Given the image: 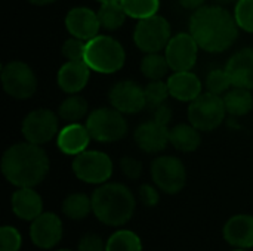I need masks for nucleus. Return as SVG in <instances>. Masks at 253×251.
Wrapping results in <instances>:
<instances>
[{
  "label": "nucleus",
  "instance_id": "43",
  "mask_svg": "<svg viewBox=\"0 0 253 251\" xmlns=\"http://www.w3.org/2000/svg\"><path fill=\"white\" fill-rule=\"evenodd\" d=\"M98 1H101V3H107V1H116V0H98Z\"/></svg>",
  "mask_w": 253,
  "mask_h": 251
},
{
  "label": "nucleus",
  "instance_id": "38",
  "mask_svg": "<svg viewBox=\"0 0 253 251\" xmlns=\"http://www.w3.org/2000/svg\"><path fill=\"white\" fill-rule=\"evenodd\" d=\"M139 198L142 201L144 206L147 207H154L159 204V200H160V195H159V191L151 186V185H142L139 188Z\"/></svg>",
  "mask_w": 253,
  "mask_h": 251
},
{
  "label": "nucleus",
  "instance_id": "44",
  "mask_svg": "<svg viewBox=\"0 0 253 251\" xmlns=\"http://www.w3.org/2000/svg\"><path fill=\"white\" fill-rule=\"evenodd\" d=\"M58 251H73V250H67V249H64V250H58Z\"/></svg>",
  "mask_w": 253,
  "mask_h": 251
},
{
  "label": "nucleus",
  "instance_id": "14",
  "mask_svg": "<svg viewBox=\"0 0 253 251\" xmlns=\"http://www.w3.org/2000/svg\"><path fill=\"white\" fill-rule=\"evenodd\" d=\"M62 222L55 213H42L31 222L30 238L42 250L53 249L62 240Z\"/></svg>",
  "mask_w": 253,
  "mask_h": 251
},
{
  "label": "nucleus",
  "instance_id": "35",
  "mask_svg": "<svg viewBox=\"0 0 253 251\" xmlns=\"http://www.w3.org/2000/svg\"><path fill=\"white\" fill-rule=\"evenodd\" d=\"M21 234L13 226H1L0 251H18L21 249Z\"/></svg>",
  "mask_w": 253,
  "mask_h": 251
},
{
  "label": "nucleus",
  "instance_id": "13",
  "mask_svg": "<svg viewBox=\"0 0 253 251\" xmlns=\"http://www.w3.org/2000/svg\"><path fill=\"white\" fill-rule=\"evenodd\" d=\"M108 99L113 108L122 114H136L147 108L145 92L135 81L116 83L108 93Z\"/></svg>",
  "mask_w": 253,
  "mask_h": 251
},
{
  "label": "nucleus",
  "instance_id": "2",
  "mask_svg": "<svg viewBox=\"0 0 253 251\" xmlns=\"http://www.w3.org/2000/svg\"><path fill=\"white\" fill-rule=\"evenodd\" d=\"M1 173L16 188H34L47 176L49 158L40 145L15 143L1 157Z\"/></svg>",
  "mask_w": 253,
  "mask_h": 251
},
{
  "label": "nucleus",
  "instance_id": "39",
  "mask_svg": "<svg viewBox=\"0 0 253 251\" xmlns=\"http://www.w3.org/2000/svg\"><path fill=\"white\" fill-rule=\"evenodd\" d=\"M153 112H154V121H157V123H160V124H163V126H168V124L170 123V120H172V115H173L170 107L166 105V104L160 105V107L156 108Z\"/></svg>",
  "mask_w": 253,
  "mask_h": 251
},
{
  "label": "nucleus",
  "instance_id": "15",
  "mask_svg": "<svg viewBox=\"0 0 253 251\" xmlns=\"http://www.w3.org/2000/svg\"><path fill=\"white\" fill-rule=\"evenodd\" d=\"M65 27L73 37L89 41L98 36L101 28L98 13L89 7H74L65 16Z\"/></svg>",
  "mask_w": 253,
  "mask_h": 251
},
{
  "label": "nucleus",
  "instance_id": "16",
  "mask_svg": "<svg viewBox=\"0 0 253 251\" xmlns=\"http://www.w3.org/2000/svg\"><path fill=\"white\" fill-rule=\"evenodd\" d=\"M135 142L139 149L148 154H157L166 149L169 142V129L154 120L142 123L135 130Z\"/></svg>",
  "mask_w": 253,
  "mask_h": 251
},
{
  "label": "nucleus",
  "instance_id": "20",
  "mask_svg": "<svg viewBox=\"0 0 253 251\" xmlns=\"http://www.w3.org/2000/svg\"><path fill=\"white\" fill-rule=\"evenodd\" d=\"M90 133L86 127V124L80 123H68L56 138V145L61 152L67 155H77L83 151H86L89 142H90Z\"/></svg>",
  "mask_w": 253,
  "mask_h": 251
},
{
  "label": "nucleus",
  "instance_id": "42",
  "mask_svg": "<svg viewBox=\"0 0 253 251\" xmlns=\"http://www.w3.org/2000/svg\"><path fill=\"white\" fill-rule=\"evenodd\" d=\"M218 3H221V4H230V3H233V1H239V0H216Z\"/></svg>",
  "mask_w": 253,
  "mask_h": 251
},
{
  "label": "nucleus",
  "instance_id": "11",
  "mask_svg": "<svg viewBox=\"0 0 253 251\" xmlns=\"http://www.w3.org/2000/svg\"><path fill=\"white\" fill-rule=\"evenodd\" d=\"M21 130L27 142L47 143L58 135V117L50 109H34L24 118Z\"/></svg>",
  "mask_w": 253,
  "mask_h": 251
},
{
  "label": "nucleus",
  "instance_id": "40",
  "mask_svg": "<svg viewBox=\"0 0 253 251\" xmlns=\"http://www.w3.org/2000/svg\"><path fill=\"white\" fill-rule=\"evenodd\" d=\"M206 0H179V4L187 10H197L205 6Z\"/></svg>",
  "mask_w": 253,
  "mask_h": 251
},
{
  "label": "nucleus",
  "instance_id": "36",
  "mask_svg": "<svg viewBox=\"0 0 253 251\" xmlns=\"http://www.w3.org/2000/svg\"><path fill=\"white\" fill-rule=\"evenodd\" d=\"M104 240L96 234H86L79 240L77 251H105Z\"/></svg>",
  "mask_w": 253,
  "mask_h": 251
},
{
  "label": "nucleus",
  "instance_id": "1",
  "mask_svg": "<svg viewBox=\"0 0 253 251\" xmlns=\"http://www.w3.org/2000/svg\"><path fill=\"white\" fill-rule=\"evenodd\" d=\"M190 33L203 50L219 53L234 44L239 37V25L224 7L203 6L193 13Z\"/></svg>",
  "mask_w": 253,
  "mask_h": 251
},
{
  "label": "nucleus",
  "instance_id": "24",
  "mask_svg": "<svg viewBox=\"0 0 253 251\" xmlns=\"http://www.w3.org/2000/svg\"><path fill=\"white\" fill-rule=\"evenodd\" d=\"M222 99H224L227 112L234 117H242L252 111L253 96L249 89L234 87V89L228 90Z\"/></svg>",
  "mask_w": 253,
  "mask_h": 251
},
{
  "label": "nucleus",
  "instance_id": "32",
  "mask_svg": "<svg viewBox=\"0 0 253 251\" xmlns=\"http://www.w3.org/2000/svg\"><path fill=\"white\" fill-rule=\"evenodd\" d=\"M231 86L233 83L227 70H213L208 74V78H206L208 92L221 96L222 93H227Z\"/></svg>",
  "mask_w": 253,
  "mask_h": 251
},
{
  "label": "nucleus",
  "instance_id": "34",
  "mask_svg": "<svg viewBox=\"0 0 253 251\" xmlns=\"http://www.w3.org/2000/svg\"><path fill=\"white\" fill-rule=\"evenodd\" d=\"M84 50L86 41L77 37H71L62 44V55L68 61H84Z\"/></svg>",
  "mask_w": 253,
  "mask_h": 251
},
{
  "label": "nucleus",
  "instance_id": "28",
  "mask_svg": "<svg viewBox=\"0 0 253 251\" xmlns=\"http://www.w3.org/2000/svg\"><path fill=\"white\" fill-rule=\"evenodd\" d=\"M105 251H142V243L135 232L122 229L107 240Z\"/></svg>",
  "mask_w": 253,
  "mask_h": 251
},
{
  "label": "nucleus",
  "instance_id": "9",
  "mask_svg": "<svg viewBox=\"0 0 253 251\" xmlns=\"http://www.w3.org/2000/svg\"><path fill=\"white\" fill-rule=\"evenodd\" d=\"M151 178L160 191L173 195L184 189L187 183V170L179 158L163 155L151 163Z\"/></svg>",
  "mask_w": 253,
  "mask_h": 251
},
{
  "label": "nucleus",
  "instance_id": "22",
  "mask_svg": "<svg viewBox=\"0 0 253 251\" xmlns=\"http://www.w3.org/2000/svg\"><path fill=\"white\" fill-rule=\"evenodd\" d=\"M168 87L170 96L182 102H193L202 95V81L190 71L173 72L168 78Z\"/></svg>",
  "mask_w": 253,
  "mask_h": 251
},
{
  "label": "nucleus",
  "instance_id": "31",
  "mask_svg": "<svg viewBox=\"0 0 253 251\" xmlns=\"http://www.w3.org/2000/svg\"><path fill=\"white\" fill-rule=\"evenodd\" d=\"M144 92H145L147 108H150L151 111H154L156 108L163 105L166 98L170 95L168 83H163L162 80H153L151 83H148L144 87Z\"/></svg>",
  "mask_w": 253,
  "mask_h": 251
},
{
  "label": "nucleus",
  "instance_id": "12",
  "mask_svg": "<svg viewBox=\"0 0 253 251\" xmlns=\"http://www.w3.org/2000/svg\"><path fill=\"white\" fill-rule=\"evenodd\" d=\"M199 44L191 33H179L170 38L166 46V59L173 72L190 71L197 61Z\"/></svg>",
  "mask_w": 253,
  "mask_h": 251
},
{
  "label": "nucleus",
  "instance_id": "19",
  "mask_svg": "<svg viewBox=\"0 0 253 251\" xmlns=\"http://www.w3.org/2000/svg\"><path fill=\"white\" fill-rule=\"evenodd\" d=\"M225 241L237 249H252L253 247V216L236 215L230 217L224 226Z\"/></svg>",
  "mask_w": 253,
  "mask_h": 251
},
{
  "label": "nucleus",
  "instance_id": "33",
  "mask_svg": "<svg viewBox=\"0 0 253 251\" xmlns=\"http://www.w3.org/2000/svg\"><path fill=\"white\" fill-rule=\"evenodd\" d=\"M234 18L239 28L253 33V0H239L234 9Z\"/></svg>",
  "mask_w": 253,
  "mask_h": 251
},
{
  "label": "nucleus",
  "instance_id": "10",
  "mask_svg": "<svg viewBox=\"0 0 253 251\" xmlns=\"http://www.w3.org/2000/svg\"><path fill=\"white\" fill-rule=\"evenodd\" d=\"M1 84L9 96L15 99H28L37 89V78L25 62L12 61L1 68Z\"/></svg>",
  "mask_w": 253,
  "mask_h": 251
},
{
  "label": "nucleus",
  "instance_id": "18",
  "mask_svg": "<svg viewBox=\"0 0 253 251\" xmlns=\"http://www.w3.org/2000/svg\"><path fill=\"white\" fill-rule=\"evenodd\" d=\"M225 70L234 87L253 90V47H245L234 53Z\"/></svg>",
  "mask_w": 253,
  "mask_h": 251
},
{
  "label": "nucleus",
  "instance_id": "45",
  "mask_svg": "<svg viewBox=\"0 0 253 251\" xmlns=\"http://www.w3.org/2000/svg\"><path fill=\"white\" fill-rule=\"evenodd\" d=\"M236 251H245V250H243V249H240V250H236Z\"/></svg>",
  "mask_w": 253,
  "mask_h": 251
},
{
  "label": "nucleus",
  "instance_id": "27",
  "mask_svg": "<svg viewBox=\"0 0 253 251\" xmlns=\"http://www.w3.org/2000/svg\"><path fill=\"white\" fill-rule=\"evenodd\" d=\"M87 112V102L79 95H71L64 99L58 108L59 118L65 123H79Z\"/></svg>",
  "mask_w": 253,
  "mask_h": 251
},
{
  "label": "nucleus",
  "instance_id": "30",
  "mask_svg": "<svg viewBox=\"0 0 253 251\" xmlns=\"http://www.w3.org/2000/svg\"><path fill=\"white\" fill-rule=\"evenodd\" d=\"M127 16L144 19L157 13L160 7V0H120Z\"/></svg>",
  "mask_w": 253,
  "mask_h": 251
},
{
  "label": "nucleus",
  "instance_id": "4",
  "mask_svg": "<svg viewBox=\"0 0 253 251\" xmlns=\"http://www.w3.org/2000/svg\"><path fill=\"white\" fill-rule=\"evenodd\" d=\"M126 61L123 46L113 37L96 36L86 41L84 62L99 74H113L119 71Z\"/></svg>",
  "mask_w": 253,
  "mask_h": 251
},
{
  "label": "nucleus",
  "instance_id": "7",
  "mask_svg": "<svg viewBox=\"0 0 253 251\" xmlns=\"http://www.w3.org/2000/svg\"><path fill=\"white\" fill-rule=\"evenodd\" d=\"M170 38L172 36L169 22L157 13L139 19L133 31L135 44L145 53H157L166 49Z\"/></svg>",
  "mask_w": 253,
  "mask_h": 251
},
{
  "label": "nucleus",
  "instance_id": "23",
  "mask_svg": "<svg viewBox=\"0 0 253 251\" xmlns=\"http://www.w3.org/2000/svg\"><path fill=\"white\" fill-rule=\"evenodd\" d=\"M169 142L181 152H193L202 143L200 130L190 124H178L169 130Z\"/></svg>",
  "mask_w": 253,
  "mask_h": 251
},
{
  "label": "nucleus",
  "instance_id": "29",
  "mask_svg": "<svg viewBox=\"0 0 253 251\" xmlns=\"http://www.w3.org/2000/svg\"><path fill=\"white\" fill-rule=\"evenodd\" d=\"M170 70L166 56L157 53H147V56L141 62V71L147 78L153 80H162L166 72Z\"/></svg>",
  "mask_w": 253,
  "mask_h": 251
},
{
  "label": "nucleus",
  "instance_id": "3",
  "mask_svg": "<svg viewBox=\"0 0 253 251\" xmlns=\"http://www.w3.org/2000/svg\"><path fill=\"white\" fill-rule=\"evenodd\" d=\"M92 213L107 226L126 225L136 209L130 189L122 183H102L92 194Z\"/></svg>",
  "mask_w": 253,
  "mask_h": 251
},
{
  "label": "nucleus",
  "instance_id": "25",
  "mask_svg": "<svg viewBox=\"0 0 253 251\" xmlns=\"http://www.w3.org/2000/svg\"><path fill=\"white\" fill-rule=\"evenodd\" d=\"M126 16H127V13L120 0L101 3V7L98 10V18H99L101 27L105 30H111V31L120 28L125 24Z\"/></svg>",
  "mask_w": 253,
  "mask_h": 251
},
{
  "label": "nucleus",
  "instance_id": "26",
  "mask_svg": "<svg viewBox=\"0 0 253 251\" xmlns=\"http://www.w3.org/2000/svg\"><path fill=\"white\" fill-rule=\"evenodd\" d=\"M61 210L65 217L71 220H82L92 212V198H89L86 194H71L62 201Z\"/></svg>",
  "mask_w": 253,
  "mask_h": 251
},
{
  "label": "nucleus",
  "instance_id": "41",
  "mask_svg": "<svg viewBox=\"0 0 253 251\" xmlns=\"http://www.w3.org/2000/svg\"><path fill=\"white\" fill-rule=\"evenodd\" d=\"M31 4H36V6H46V4H50L56 0H28Z\"/></svg>",
  "mask_w": 253,
  "mask_h": 251
},
{
  "label": "nucleus",
  "instance_id": "21",
  "mask_svg": "<svg viewBox=\"0 0 253 251\" xmlns=\"http://www.w3.org/2000/svg\"><path fill=\"white\" fill-rule=\"evenodd\" d=\"M12 212L22 220H34L43 213L42 197L33 188H18L10 200Z\"/></svg>",
  "mask_w": 253,
  "mask_h": 251
},
{
  "label": "nucleus",
  "instance_id": "8",
  "mask_svg": "<svg viewBox=\"0 0 253 251\" xmlns=\"http://www.w3.org/2000/svg\"><path fill=\"white\" fill-rule=\"evenodd\" d=\"M73 173L82 182L102 185L113 175V161L101 151H83L73 160Z\"/></svg>",
  "mask_w": 253,
  "mask_h": 251
},
{
  "label": "nucleus",
  "instance_id": "6",
  "mask_svg": "<svg viewBox=\"0 0 253 251\" xmlns=\"http://www.w3.org/2000/svg\"><path fill=\"white\" fill-rule=\"evenodd\" d=\"M225 104L219 95L202 93L188 108V120L200 132H209L219 127L225 118Z\"/></svg>",
  "mask_w": 253,
  "mask_h": 251
},
{
  "label": "nucleus",
  "instance_id": "37",
  "mask_svg": "<svg viewBox=\"0 0 253 251\" xmlns=\"http://www.w3.org/2000/svg\"><path fill=\"white\" fill-rule=\"evenodd\" d=\"M120 169L123 175L132 180L139 179V176L142 175V164L133 157H123L120 160Z\"/></svg>",
  "mask_w": 253,
  "mask_h": 251
},
{
  "label": "nucleus",
  "instance_id": "17",
  "mask_svg": "<svg viewBox=\"0 0 253 251\" xmlns=\"http://www.w3.org/2000/svg\"><path fill=\"white\" fill-rule=\"evenodd\" d=\"M90 68L84 61H67L58 71V86L70 95L83 90L89 81Z\"/></svg>",
  "mask_w": 253,
  "mask_h": 251
},
{
  "label": "nucleus",
  "instance_id": "5",
  "mask_svg": "<svg viewBox=\"0 0 253 251\" xmlns=\"http://www.w3.org/2000/svg\"><path fill=\"white\" fill-rule=\"evenodd\" d=\"M90 138L98 142H117L127 133L126 118L116 108H98L86 120Z\"/></svg>",
  "mask_w": 253,
  "mask_h": 251
}]
</instances>
